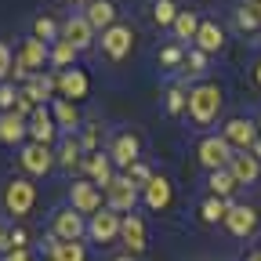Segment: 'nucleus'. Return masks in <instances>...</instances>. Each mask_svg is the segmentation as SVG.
<instances>
[{
    "label": "nucleus",
    "instance_id": "obj_1",
    "mask_svg": "<svg viewBox=\"0 0 261 261\" xmlns=\"http://www.w3.org/2000/svg\"><path fill=\"white\" fill-rule=\"evenodd\" d=\"M185 109H189L192 123H200V127L214 123L218 113H221V87L218 84H196L189 91V106Z\"/></svg>",
    "mask_w": 261,
    "mask_h": 261
},
{
    "label": "nucleus",
    "instance_id": "obj_2",
    "mask_svg": "<svg viewBox=\"0 0 261 261\" xmlns=\"http://www.w3.org/2000/svg\"><path fill=\"white\" fill-rule=\"evenodd\" d=\"M33 203H37V185H33L29 178H11L8 189H4V207H8V214L25 218V214L33 211Z\"/></svg>",
    "mask_w": 261,
    "mask_h": 261
},
{
    "label": "nucleus",
    "instance_id": "obj_3",
    "mask_svg": "<svg viewBox=\"0 0 261 261\" xmlns=\"http://www.w3.org/2000/svg\"><path fill=\"white\" fill-rule=\"evenodd\" d=\"M106 203L116 214H130L135 203H138V185L130 181V178H113L109 189H106Z\"/></svg>",
    "mask_w": 261,
    "mask_h": 261
},
{
    "label": "nucleus",
    "instance_id": "obj_4",
    "mask_svg": "<svg viewBox=\"0 0 261 261\" xmlns=\"http://www.w3.org/2000/svg\"><path fill=\"white\" fill-rule=\"evenodd\" d=\"M221 138L228 142V149H236V152H250L254 149V142H257V123H250V120H228L225 123V130H221Z\"/></svg>",
    "mask_w": 261,
    "mask_h": 261
},
{
    "label": "nucleus",
    "instance_id": "obj_5",
    "mask_svg": "<svg viewBox=\"0 0 261 261\" xmlns=\"http://www.w3.org/2000/svg\"><path fill=\"white\" fill-rule=\"evenodd\" d=\"M69 203L76 214H98L102 211V189L94 181H73L69 185Z\"/></svg>",
    "mask_w": 261,
    "mask_h": 261
},
{
    "label": "nucleus",
    "instance_id": "obj_6",
    "mask_svg": "<svg viewBox=\"0 0 261 261\" xmlns=\"http://www.w3.org/2000/svg\"><path fill=\"white\" fill-rule=\"evenodd\" d=\"M130 47H135V29H130V25H109V29L102 33V51H106L113 62L127 58Z\"/></svg>",
    "mask_w": 261,
    "mask_h": 261
},
{
    "label": "nucleus",
    "instance_id": "obj_7",
    "mask_svg": "<svg viewBox=\"0 0 261 261\" xmlns=\"http://www.w3.org/2000/svg\"><path fill=\"white\" fill-rule=\"evenodd\" d=\"M120 214L116 211H109V207H102L98 214H91V221H87V232H91V240H98V243H113V240H120Z\"/></svg>",
    "mask_w": 261,
    "mask_h": 261
},
{
    "label": "nucleus",
    "instance_id": "obj_8",
    "mask_svg": "<svg viewBox=\"0 0 261 261\" xmlns=\"http://www.w3.org/2000/svg\"><path fill=\"white\" fill-rule=\"evenodd\" d=\"M196 152H200V163H203L207 171H221V167H228V160H232V149H228V142L221 135L203 138Z\"/></svg>",
    "mask_w": 261,
    "mask_h": 261
},
{
    "label": "nucleus",
    "instance_id": "obj_9",
    "mask_svg": "<svg viewBox=\"0 0 261 261\" xmlns=\"http://www.w3.org/2000/svg\"><path fill=\"white\" fill-rule=\"evenodd\" d=\"M120 240H123V247H127V254H130V257H135V254H142V250L149 247L145 221H142L138 214H127V218L120 221Z\"/></svg>",
    "mask_w": 261,
    "mask_h": 261
},
{
    "label": "nucleus",
    "instance_id": "obj_10",
    "mask_svg": "<svg viewBox=\"0 0 261 261\" xmlns=\"http://www.w3.org/2000/svg\"><path fill=\"white\" fill-rule=\"evenodd\" d=\"M18 163L29 171V174H47L51 167H55V152L47 149V145H37V142H29V145H22V156H18Z\"/></svg>",
    "mask_w": 261,
    "mask_h": 261
},
{
    "label": "nucleus",
    "instance_id": "obj_11",
    "mask_svg": "<svg viewBox=\"0 0 261 261\" xmlns=\"http://www.w3.org/2000/svg\"><path fill=\"white\" fill-rule=\"evenodd\" d=\"M138 135H130V130H123V135L113 138L109 145V160H113V167H130V163H138Z\"/></svg>",
    "mask_w": 261,
    "mask_h": 261
},
{
    "label": "nucleus",
    "instance_id": "obj_12",
    "mask_svg": "<svg viewBox=\"0 0 261 261\" xmlns=\"http://www.w3.org/2000/svg\"><path fill=\"white\" fill-rule=\"evenodd\" d=\"M84 171L91 174V181H94L98 189H109V181L116 178V174H113V160H109V152H102V149H94V152L84 156Z\"/></svg>",
    "mask_w": 261,
    "mask_h": 261
},
{
    "label": "nucleus",
    "instance_id": "obj_13",
    "mask_svg": "<svg viewBox=\"0 0 261 261\" xmlns=\"http://www.w3.org/2000/svg\"><path fill=\"white\" fill-rule=\"evenodd\" d=\"M84 232H87L84 214H76L73 207H65V211L55 214V240H73V243H80Z\"/></svg>",
    "mask_w": 261,
    "mask_h": 261
},
{
    "label": "nucleus",
    "instance_id": "obj_14",
    "mask_svg": "<svg viewBox=\"0 0 261 261\" xmlns=\"http://www.w3.org/2000/svg\"><path fill=\"white\" fill-rule=\"evenodd\" d=\"M55 135H58V123H55V116H51V113L40 106L37 113L29 116V138L37 142V145H47V149H51Z\"/></svg>",
    "mask_w": 261,
    "mask_h": 261
},
{
    "label": "nucleus",
    "instance_id": "obj_15",
    "mask_svg": "<svg viewBox=\"0 0 261 261\" xmlns=\"http://www.w3.org/2000/svg\"><path fill=\"white\" fill-rule=\"evenodd\" d=\"M225 225H228V232H232V236H250L254 228H257V211H254V207H247V203H240V207L228 203Z\"/></svg>",
    "mask_w": 261,
    "mask_h": 261
},
{
    "label": "nucleus",
    "instance_id": "obj_16",
    "mask_svg": "<svg viewBox=\"0 0 261 261\" xmlns=\"http://www.w3.org/2000/svg\"><path fill=\"white\" fill-rule=\"evenodd\" d=\"M62 40H69L76 51H84V47L94 44V29H91V22H87L84 15H73L69 22L62 25Z\"/></svg>",
    "mask_w": 261,
    "mask_h": 261
},
{
    "label": "nucleus",
    "instance_id": "obj_17",
    "mask_svg": "<svg viewBox=\"0 0 261 261\" xmlns=\"http://www.w3.org/2000/svg\"><path fill=\"white\" fill-rule=\"evenodd\" d=\"M87 76H84V69H62L58 73V91H62V98L65 102H73L76 106V98H87Z\"/></svg>",
    "mask_w": 261,
    "mask_h": 261
},
{
    "label": "nucleus",
    "instance_id": "obj_18",
    "mask_svg": "<svg viewBox=\"0 0 261 261\" xmlns=\"http://www.w3.org/2000/svg\"><path fill=\"white\" fill-rule=\"evenodd\" d=\"M228 171H232L236 185H247V181H257L261 163L254 160V152H232V160H228Z\"/></svg>",
    "mask_w": 261,
    "mask_h": 261
},
{
    "label": "nucleus",
    "instance_id": "obj_19",
    "mask_svg": "<svg viewBox=\"0 0 261 261\" xmlns=\"http://www.w3.org/2000/svg\"><path fill=\"white\" fill-rule=\"evenodd\" d=\"M142 189H145V203H149L152 211L171 207V196H174V192H171V181L163 178V174H152V178H149Z\"/></svg>",
    "mask_w": 261,
    "mask_h": 261
},
{
    "label": "nucleus",
    "instance_id": "obj_20",
    "mask_svg": "<svg viewBox=\"0 0 261 261\" xmlns=\"http://www.w3.org/2000/svg\"><path fill=\"white\" fill-rule=\"evenodd\" d=\"M25 135H29V120H22L18 113H4V116H0V142L18 145Z\"/></svg>",
    "mask_w": 261,
    "mask_h": 261
},
{
    "label": "nucleus",
    "instance_id": "obj_21",
    "mask_svg": "<svg viewBox=\"0 0 261 261\" xmlns=\"http://www.w3.org/2000/svg\"><path fill=\"white\" fill-rule=\"evenodd\" d=\"M84 18L91 22V29H102V33H106L109 25H116V8L109 4V0H91Z\"/></svg>",
    "mask_w": 261,
    "mask_h": 261
},
{
    "label": "nucleus",
    "instance_id": "obj_22",
    "mask_svg": "<svg viewBox=\"0 0 261 261\" xmlns=\"http://www.w3.org/2000/svg\"><path fill=\"white\" fill-rule=\"evenodd\" d=\"M196 47H200L203 55L221 51V47H225V29H221L218 22H200V33H196Z\"/></svg>",
    "mask_w": 261,
    "mask_h": 261
},
{
    "label": "nucleus",
    "instance_id": "obj_23",
    "mask_svg": "<svg viewBox=\"0 0 261 261\" xmlns=\"http://www.w3.org/2000/svg\"><path fill=\"white\" fill-rule=\"evenodd\" d=\"M47 257L51 261H87V250H84V243H73V240H51Z\"/></svg>",
    "mask_w": 261,
    "mask_h": 261
},
{
    "label": "nucleus",
    "instance_id": "obj_24",
    "mask_svg": "<svg viewBox=\"0 0 261 261\" xmlns=\"http://www.w3.org/2000/svg\"><path fill=\"white\" fill-rule=\"evenodd\" d=\"M207 189H211V196H218V200H228L240 185H236V178H232V171L228 167H221V171H211V178H207Z\"/></svg>",
    "mask_w": 261,
    "mask_h": 261
},
{
    "label": "nucleus",
    "instance_id": "obj_25",
    "mask_svg": "<svg viewBox=\"0 0 261 261\" xmlns=\"http://www.w3.org/2000/svg\"><path fill=\"white\" fill-rule=\"evenodd\" d=\"M51 116H55V123L58 127H80V113H76V106L73 102H65V98H55L51 102Z\"/></svg>",
    "mask_w": 261,
    "mask_h": 261
},
{
    "label": "nucleus",
    "instance_id": "obj_26",
    "mask_svg": "<svg viewBox=\"0 0 261 261\" xmlns=\"http://www.w3.org/2000/svg\"><path fill=\"white\" fill-rule=\"evenodd\" d=\"M76 47L69 44V40H55V47H47V62L51 65H58V69H69V65L76 62Z\"/></svg>",
    "mask_w": 261,
    "mask_h": 261
},
{
    "label": "nucleus",
    "instance_id": "obj_27",
    "mask_svg": "<svg viewBox=\"0 0 261 261\" xmlns=\"http://www.w3.org/2000/svg\"><path fill=\"white\" fill-rule=\"evenodd\" d=\"M58 163L62 167H84V145H80V138H65L62 142V149H58Z\"/></svg>",
    "mask_w": 261,
    "mask_h": 261
},
{
    "label": "nucleus",
    "instance_id": "obj_28",
    "mask_svg": "<svg viewBox=\"0 0 261 261\" xmlns=\"http://www.w3.org/2000/svg\"><path fill=\"white\" fill-rule=\"evenodd\" d=\"M196 33H200V18H196V11H178V18H174V37H178V40H196Z\"/></svg>",
    "mask_w": 261,
    "mask_h": 261
},
{
    "label": "nucleus",
    "instance_id": "obj_29",
    "mask_svg": "<svg viewBox=\"0 0 261 261\" xmlns=\"http://www.w3.org/2000/svg\"><path fill=\"white\" fill-rule=\"evenodd\" d=\"M225 214H228V200H218V196H207V200L200 203V218H203L207 225H214V221H225Z\"/></svg>",
    "mask_w": 261,
    "mask_h": 261
},
{
    "label": "nucleus",
    "instance_id": "obj_30",
    "mask_svg": "<svg viewBox=\"0 0 261 261\" xmlns=\"http://www.w3.org/2000/svg\"><path fill=\"white\" fill-rule=\"evenodd\" d=\"M236 25H240L243 33H254V29L261 25V4H257V0H250V4H243V8L236 11Z\"/></svg>",
    "mask_w": 261,
    "mask_h": 261
},
{
    "label": "nucleus",
    "instance_id": "obj_31",
    "mask_svg": "<svg viewBox=\"0 0 261 261\" xmlns=\"http://www.w3.org/2000/svg\"><path fill=\"white\" fill-rule=\"evenodd\" d=\"M152 18H156V25H174V18H178V8H174V0H156V8H152Z\"/></svg>",
    "mask_w": 261,
    "mask_h": 261
},
{
    "label": "nucleus",
    "instance_id": "obj_32",
    "mask_svg": "<svg viewBox=\"0 0 261 261\" xmlns=\"http://www.w3.org/2000/svg\"><path fill=\"white\" fill-rule=\"evenodd\" d=\"M33 37L47 44V40H55V37H58V25H55V22H51L47 15H40L37 22H33Z\"/></svg>",
    "mask_w": 261,
    "mask_h": 261
},
{
    "label": "nucleus",
    "instance_id": "obj_33",
    "mask_svg": "<svg viewBox=\"0 0 261 261\" xmlns=\"http://www.w3.org/2000/svg\"><path fill=\"white\" fill-rule=\"evenodd\" d=\"M185 106H189L185 91H181V87H171V91H167V113H185Z\"/></svg>",
    "mask_w": 261,
    "mask_h": 261
},
{
    "label": "nucleus",
    "instance_id": "obj_34",
    "mask_svg": "<svg viewBox=\"0 0 261 261\" xmlns=\"http://www.w3.org/2000/svg\"><path fill=\"white\" fill-rule=\"evenodd\" d=\"M15 102H18V91L11 84H0V109L4 113H15Z\"/></svg>",
    "mask_w": 261,
    "mask_h": 261
},
{
    "label": "nucleus",
    "instance_id": "obj_35",
    "mask_svg": "<svg viewBox=\"0 0 261 261\" xmlns=\"http://www.w3.org/2000/svg\"><path fill=\"white\" fill-rule=\"evenodd\" d=\"M127 178L135 181V185H145V181L152 178V171L145 167V163H130V167H127Z\"/></svg>",
    "mask_w": 261,
    "mask_h": 261
},
{
    "label": "nucleus",
    "instance_id": "obj_36",
    "mask_svg": "<svg viewBox=\"0 0 261 261\" xmlns=\"http://www.w3.org/2000/svg\"><path fill=\"white\" fill-rule=\"evenodd\" d=\"M11 65H15V58H11V47L0 40V80H4L8 73H11Z\"/></svg>",
    "mask_w": 261,
    "mask_h": 261
},
{
    "label": "nucleus",
    "instance_id": "obj_37",
    "mask_svg": "<svg viewBox=\"0 0 261 261\" xmlns=\"http://www.w3.org/2000/svg\"><path fill=\"white\" fill-rule=\"evenodd\" d=\"M203 65H207V55L196 47V51L189 55V73H192V76H200V73H203Z\"/></svg>",
    "mask_w": 261,
    "mask_h": 261
},
{
    "label": "nucleus",
    "instance_id": "obj_38",
    "mask_svg": "<svg viewBox=\"0 0 261 261\" xmlns=\"http://www.w3.org/2000/svg\"><path fill=\"white\" fill-rule=\"evenodd\" d=\"M29 236H25V228H15V232H8V250H25Z\"/></svg>",
    "mask_w": 261,
    "mask_h": 261
},
{
    "label": "nucleus",
    "instance_id": "obj_39",
    "mask_svg": "<svg viewBox=\"0 0 261 261\" xmlns=\"http://www.w3.org/2000/svg\"><path fill=\"white\" fill-rule=\"evenodd\" d=\"M80 145H84V152H94V145H98V127H94V123H91V127H84Z\"/></svg>",
    "mask_w": 261,
    "mask_h": 261
},
{
    "label": "nucleus",
    "instance_id": "obj_40",
    "mask_svg": "<svg viewBox=\"0 0 261 261\" xmlns=\"http://www.w3.org/2000/svg\"><path fill=\"white\" fill-rule=\"evenodd\" d=\"M160 62H163V65H178V62H181V47H163V51H160Z\"/></svg>",
    "mask_w": 261,
    "mask_h": 261
},
{
    "label": "nucleus",
    "instance_id": "obj_41",
    "mask_svg": "<svg viewBox=\"0 0 261 261\" xmlns=\"http://www.w3.org/2000/svg\"><path fill=\"white\" fill-rule=\"evenodd\" d=\"M4 261H29V254H25V250H8Z\"/></svg>",
    "mask_w": 261,
    "mask_h": 261
},
{
    "label": "nucleus",
    "instance_id": "obj_42",
    "mask_svg": "<svg viewBox=\"0 0 261 261\" xmlns=\"http://www.w3.org/2000/svg\"><path fill=\"white\" fill-rule=\"evenodd\" d=\"M0 250H8V232L0 228Z\"/></svg>",
    "mask_w": 261,
    "mask_h": 261
},
{
    "label": "nucleus",
    "instance_id": "obj_43",
    "mask_svg": "<svg viewBox=\"0 0 261 261\" xmlns=\"http://www.w3.org/2000/svg\"><path fill=\"white\" fill-rule=\"evenodd\" d=\"M254 80H257V87H261V62L254 65Z\"/></svg>",
    "mask_w": 261,
    "mask_h": 261
},
{
    "label": "nucleus",
    "instance_id": "obj_44",
    "mask_svg": "<svg viewBox=\"0 0 261 261\" xmlns=\"http://www.w3.org/2000/svg\"><path fill=\"white\" fill-rule=\"evenodd\" d=\"M113 261H135V257H130V254H120V257H113Z\"/></svg>",
    "mask_w": 261,
    "mask_h": 261
},
{
    "label": "nucleus",
    "instance_id": "obj_45",
    "mask_svg": "<svg viewBox=\"0 0 261 261\" xmlns=\"http://www.w3.org/2000/svg\"><path fill=\"white\" fill-rule=\"evenodd\" d=\"M247 261H261V250H254V254H250V257H247Z\"/></svg>",
    "mask_w": 261,
    "mask_h": 261
},
{
    "label": "nucleus",
    "instance_id": "obj_46",
    "mask_svg": "<svg viewBox=\"0 0 261 261\" xmlns=\"http://www.w3.org/2000/svg\"><path fill=\"white\" fill-rule=\"evenodd\" d=\"M73 4H91V0H73Z\"/></svg>",
    "mask_w": 261,
    "mask_h": 261
},
{
    "label": "nucleus",
    "instance_id": "obj_47",
    "mask_svg": "<svg viewBox=\"0 0 261 261\" xmlns=\"http://www.w3.org/2000/svg\"><path fill=\"white\" fill-rule=\"evenodd\" d=\"M257 138H261V123H257Z\"/></svg>",
    "mask_w": 261,
    "mask_h": 261
}]
</instances>
